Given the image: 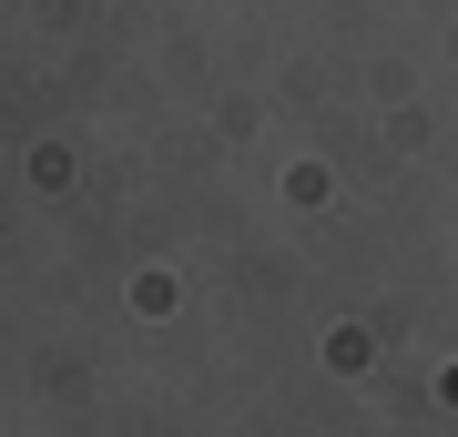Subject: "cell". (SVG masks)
<instances>
[{
	"label": "cell",
	"mask_w": 458,
	"mask_h": 437,
	"mask_svg": "<svg viewBox=\"0 0 458 437\" xmlns=\"http://www.w3.org/2000/svg\"><path fill=\"white\" fill-rule=\"evenodd\" d=\"M438 397H448V407H458V366H448V376H438Z\"/></svg>",
	"instance_id": "obj_1"
}]
</instances>
